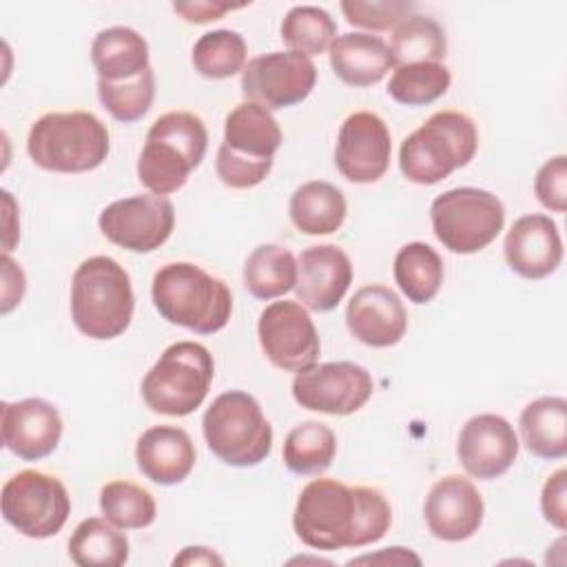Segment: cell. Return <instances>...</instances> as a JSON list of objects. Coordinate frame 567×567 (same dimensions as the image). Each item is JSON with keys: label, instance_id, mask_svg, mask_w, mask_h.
Here are the masks:
<instances>
[{"label": "cell", "instance_id": "cell-40", "mask_svg": "<svg viewBox=\"0 0 567 567\" xmlns=\"http://www.w3.org/2000/svg\"><path fill=\"white\" fill-rule=\"evenodd\" d=\"M540 509L549 525L565 532L567 527V470H556L543 485Z\"/></svg>", "mask_w": 567, "mask_h": 567}, {"label": "cell", "instance_id": "cell-15", "mask_svg": "<svg viewBox=\"0 0 567 567\" xmlns=\"http://www.w3.org/2000/svg\"><path fill=\"white\" fill-rule=\"evenodd\" d=\"M102 235L131 252L157 250L175 228L173 202L164 195H133L111 202L97 219Z\"/></svg>", "mask_w": 567, "mask_h": 567}, {"label": "cell", "instance_id": "cell-23", "mask_svg": "<svg viewBox=\"0 0 567 567\" xmlns=\"http://www.w3.org/2000/svg\"><path fill=\"white\" fill-rule=\"evenodd\" d=\"M195 445L177 425H153L137 439L135 461L140 472L157 485H177L195 467Z\"/></svg>", "mask_w": 567, "mask_h": 567}, {"label": "cell", "instance_id": "cell-21", "mask_svg": "<svg viewBox=\"0 0 567 567\" xmlns=\"http://www.w3.org/2000/svg\"><path fill=\"white\" fill-rule=\"evenodd\" d=\"M505 261L523 279H543L563 261V239L554 219L543 213L518 217L505 235Z\"/></svg>", "mask_w": 567, "mask_h": 567}, {"label": "cell", "instance_id": "cell-1", "mask_svg": "<svg viewBox=\"0 0 567 567\" xmlns=\"http://www.w3.org/2000/svg\"><path fill=\"white\" fill-rule=\"evenodd\" d=\"M392 525L388 498L365 485H346L334 478L310 481L295 505L297 538L321 551L357 549L381 540Z\"/></svg>", "mask_w": 567, "mask_h": 567}, {"label": "cell", "instance_id": "cell-41", "mask_svg": "<svg viewBox=\"0 0 567 567\" xmlns=\"http://www.w3.org/2000/svg\"><path fill=\"white\" fill-rule=\"evenodd\" d=\"M246 4H228V2H206V0H195V2H175L173 9L179 13L186 22L204 24L210 20H219L224 13L241 9Z\"/></svg>", "mask_w": 567, "mask_h": 567}, {"label": "cell", "instance_id": "cell-16", "mask_svg": "<svg viewBox=\"0 0 567 567\" xmlns=\"http://www.w3.org/2000/svg\"><path fill=\"white\" fill-rule=\"evenodd\" d=\"M392 140L388 124L372 111L350 113L334 146L337 171L354 184H372L381 179L390 166Z\"/></svg>", "mask_w": 567, "mask_h": 567}, {"label": "cell", "instance_id": "cell-42", "mask_svg": "<svg viewBox=\"0 0 567 567\" xmlns=\"http://www.w3.org/2000/svg\"><path fill=\"white\" fill-rule=\"evenodd\" d=\"M173 565H224V558L208 547L195 545V547H184L182 554L173 558Z\"/></svg>", "mask_w": 567, "mask_h": 567}, {"label": "cell", "instance_id": "cell-29", "mask_svg": "<svg viewBox=\"0 0 567 567\" xmlns=\"http://www.w3.org/2000/svg\"><path fill=\"white\" fill-rule=\"evenodd\" d=\"M297 284V259L279 244L257 246L244 264V286L255 299H275Z\"/></svg>", "mask_w": 567, "mask_h": 567}, {"label": "cell", "instance_id": "cell-4", "mask_svg": "<svg viewBox=\"0 0 567 567\" xmlns=\"http://www.w3.org/2000/svg\"><path fill=\"white\" fill-rule=\"evenodd\" d=\"M208 148V131L199 115L171 111L159 115L144 140L137 159V179L153 195L179 190L202 164Z\"/></svg>", "mask_w": 567, "mask_h": 567}, {"label": "cell", "instance_id": "cell-27", "mask_svg": "<svg viewBox=\"0 0 567 567\" xmlns=\"http://www.w3.org/2000/svg\"><path fill=\"white\" fill-rule=\"evenodd\" d=\"M295 228L303 235H330L341 228L348 204L343 193L323 179L301 184L288 204Z\"/></svg>", "mask_w": 567, "mask_h": 567}, {"label": "cell", "instance_id": "cell-7", "mask_svg": "<svg viewBox=\"0 0 567 567\" xmlns=\"http://www.w3.org/2000/svg\"><path fill=\"white\" fill-rule=\"evenodd\" d=\"M281 128L272 113L255 102L237 104L224 122V140L217 151V177L230 188L261 184L281 146Z\"/></svg>", "mask_w": 567, "mask_h": 567}, {"label": "cell", "instance_id": "cell-8", "mask_svg": "<svg viewBox=\"0 0 567 567\" xmlns=\"http://www.w3.org/2000/svg\"><path fill=\"white\" fill-rule=\"evenodd\" d=\"M202 430L208 450L233 467L259 465L272 450V427L257 399L244 390L219 394L204 412Z\"/></svg>", "mask_w": 567, "mask_h": 567}, {"label": "cell", "instance_id": "cell-13", "mask_svg": "<svg viewBox=\"0 0 567 567\" xmlns=\"http://www.w3.org/2000/svg\"><path fill=\"white\" fill-rule=\"evenodd\" d=\"M257 334L266 359L284 372H303L319 359V332L299 301L284 299L266 306L259 315Z\"/></svg>", "mask_w": 567, "mask_h": 567}, {"label": "cell", "instance_id": "cell-31", "mask_svg": "<svg viewBox=\"0 0 567 567\" xmlns=\"http://www.w3.org/2000/svg\"><path fill=\"white\" fill-rule=\"evenodd\" d=\"M337 454L334 432L319 421L295 425L284 441V465L292 474L312 476L326 472Z\"/></svg>", "mask_w": 567, "mask_h": 567}, {"label": "cell", "instance_id": "cell-43", "mask_svg": "<svg viewBox=\"0 0 567 567\" xmlns=\"http://www.w3.org/2000/svg\"><path fill=\"white\" fill-rule=\"evenodd\" d=\"M390 551H383V554H374V556H361V558H354L350 560L348 565H354V563H377V560H390V563H421V558L412 551H408L405 547H388Z\"/></svg>", "mask_w": 567, "mask_h": 567}, {"label": "cell", "instance_id": "cell-10", "mask_svg": "<svg viewBox=\"0 0 567 567\" xmlns=\"http://www.w3.org/2000/svg\"><path fill=\"white\" fill-rule=\"evenodd\" d=\"M430 219L436 239L450 252L472 255L498 237L505 224V208L494 193L461 186L434 197Z\"/></svg>", "mask_w": 567, "mask_h": 567}, {"label": "cell", "instance_id": "cell-9", "mask_svg": "<svg viewBox=\"0 0 567 567\" xmlns=\"http://www.w3.org/2000/svg\"><path fill=\"white\" fill-rule=\"evenodd\" d=\"M215 363L195 341L171 343L142 379V399L151 412L186 416L195 412L213 383Z\"/></svg>", "mask_w": 567, "mask_h": 567}, {"label": "cell", "instance_id": "cell-24", "mask_svg": "<svg viewBox=\"0 0 567 567\" xmlns=\"http://www.w3.org/2000/svg\"><path fill=\"white\" fill-rule=\"evenodd\" d=\"M328 51L334 75L350 86H372L394 69L390 44L372 33L337 35Z\"/></svg>", "mask_w": 567, "mask_h": 567}, {"label": "cell", "instance_id": "cell-38", "mask_svg": "<svg viewBox=\"0 0 567 567\" xmlns=\"http://www.w3.org/2000/svg\"><path fill=\"white\" fill-rule=\"evenodd\" d=\"M412 2L401 0H346L341 2V11L352 27L370 29V31H388L401 24L408 16H412Z\"/></svg>", "mask_w": 567, "mask_h": 567}, {"label": "cell", "instance_id": "cell-14", "mask_svg": "<svg viewBox=\"0 0 567 567\" xmlns=\"http://www.w3.org/2000/svg\"><path fill=\"white\" fill-rule=\"evenodd\" d=\"M372 390V374L352 361L315 363L292 379V396L301 408L332 416H348L361 410Z\"/></svg>", "mask_w": 567, "mask_h": 567}, {"label": "cell", "instance_id": "cell-32", "mask_svg": "<svg viewBox=\"0 0 567 567\" xmlns=\"http://www.w3.org/2000/svg\"><path fill=\"white\" fill-rule=\"evenodd\" d=\"M390 51L394 66L410 62H441L447 53V38L434 18L414 13L394 27Z\"/></svg>", "mask_w": 567, "mask_h": 567}, {"label": "cell", "instance_id": "cell-19", "mask_svg": "<svg viewBox=\"0 0 567 567\" xmlns=\"http://www.w3.org/2000/svg\"><path fill=\"white\" fill-rule=\"evenodd\" d=\"M2 443L22 461L49 456L62 439V416L58 408L40 396L2 403Z\"/></svg>", "mask_w": 567, "mask_h": 567}, {"label": "cell", "instance_id": "cell-12", "mask_svg": "<svg viewBox=\"0 0 567 567\" xmlns=\"http://www.w3.org/2000/svg\"><path fill=\"white\" fill-rule=\"evenodd\" d=\"M317 82L315 62L297 51H270L246 62L241 93L268 111L303 102Z\"/></svg>", "mask_w": 567, "mask_h": 567}, {"label": "cell", "instance_id": "cell-35", "mask_svg": "<svg viewBox=\"0 0 567 567\" xmlns=\"http://www.w3.org/2000/svg\"><path fill=\"white\" fill-rule=\"evenodd\" d=\"M281 40L290 47V51L303 55H319L337 38V22L332 16L315 4H299L292 7L279 27Z\"/></svg>", "mask_w": 567, "mask_h": 567}, {"label": "cell", "instance_id": "cell-36", "mask_svg": "<svg viewBox=\"0 0 567 567\" xmlns=\"http://www.w3.org/2000/svg\"><path fill=\"white\" fill-rule=\"evenodd\" d=\"M100 509L104 518L120 529L148 527L157 516L153 494L131 481H111L102 485Z\"/></svg>", "mask_w": 567, "mask_h": 567}, {"label": "cell", "instance_id": "cell-18", "mask_svg": "<svg viewBox=\"0 0 567 567\" xmlns=\"http://www.w3.org/2000/svg\"><path fill=\"white\" fill-rule=\"evenodd\" d=\"M518 436L512 423L498 414L472 416L458 434L456 456L463 470L478 478L492 481L503 476L518 456Z\"/></svg>", "mask_w": 567, "mask_h": 567}, {"label": "cell", "instance_id": "cell-33", "mask_svg": "<svg viewBox=\"0 0 567 567\" xmlns=\"http://www.w3.org/2000/svg\"><path fill=\"white\" fill-rule=\"evenodd\" d=\"M452 73L443 62H410L394 66L388 95L405 106H425L447 93Z\"/></svg>", "mask_w": 567, "mask_h": 567}, {"label": "cell", "instance_id": "cell-34", "mask_svg": "<svg viewBox=\"0 0 567 567\" xmlns=\"http://www.w3.org/2000/svg\"><path fill=\"white\" fill-rule=\"evenodd\" d=\"M248 58L246 40L237 31L215 29L199 35L193 47V69L208 80H224L244 71Z\"/></svg>", "mask_w": 567, "mask_h": 567}, {"label": "cell", "instance_id": "cell-39", "mask_svg": "<svg viewBox=\"0 0 567 567\" xmlns=\"http://www.w3.org/2000/svg\"><path fill=\"white\" fill-rule=\"evenodd\" d=\"M536 199L551 213H565L567 208V157L556 155L547 159L534 177Z\"/></svg>", "mask_w": 567, "mask_h": 567}, {"label": "cell", "instance_id": "cell-6", "mask_svg": "<svg viewBox=\"0 0 567 567\" xmlns=\"http://www.w3.org/2000/svg\"><path fill=\"white\" fill-rule=\"evenodd\" d=\"M109 131L89 111H53L40 115L29 131L27 153L51 173H89L109 155Z\"/></svg>", "mask_w": 567, "mask_h": 567}, {"label": "cell", "instance_id": "cell-28", "mask_svg": "<svg viewBox=\"0 0 567 567\" xmlns=\"http://www.w3.org/2000/svg\"><path fill=\"white\" fill-rule=\"evenodd\" d=\"M69 556L80 567H120L128 560V538L106 518H84L69 538Z\"/></svg>", "mask_w": 567, "mask_h": 567}, {"label": "cell", "instance_id": "cell-11", "mask_svg": "<svg viewBox=\"0 0 567 567\" xmlns=\"http://www.w3.org/2000/svg\"><path fill=\"white\" fill-rule=\"evenodd\" d=\"M0 503L4 520L27 538L55 536L71 514V496L64 483L38 470L13 474L2 485Z\"/></svg>", "mask_w": 567, "mask_h": 567}, {"label": "cell", "instance_id": "cell-25", "mask_svg": "<svg viewBox=\"0 0 567 567\" xmlns=\"http://www.w3.org/2000/svg\"><path fill=\"white\" fill-rule=\"evenodd\" d=\"M91 62L97 71V80L124 82L151 66L148 44L131 27H109L93 38Z\"/></svg>", "mask_w": 567, "mask_h": 567}, {"label": "cell", "instance_id": "cell-3", "mask_svg": "<svg viewBox=\"0 0 567 567\" xmlns=\"http://www.w3.org/2000/svg\"><path fill=\"white\" fill-rule=\"evenodd\" d=\"M135 297L131 277L113 257L84 259L71 279V319L75 328L97 341L120 337L133 319Z\"/></svg>", "mask_w": 567, "mask_h": 567}, {"label": "cell", "instance_id": "cell-30", "mask_svg": "<svg viewBox=\"0 0 567 567\" xmlns=\"http://www.w3.org/2000/svg\"><path fill=\"white\" fill-rule=\"evenodd\" d=\"M394 281L408 301H432L443 284L441 255L423 241H410L401 246L394 257Z\"/></svg>", "mask_w": 567, "mask_h": 567}, {"label": "cell", "instance_id": "cell-20", "mask_svg": "<svg viewBox=\"0 0 567 567\" xmlns=\"http://www.w3.org/2000/svg\"><path fill=\"white\" fill-rule=\"evenodd\" d=\"M352 284V261L334 244L306 248L297 257V301L315 312H328L339 306Z\"/></svg>", "mask_w": 567, "mask_h": 567}, {"label": "cell", "instance_id": "cell-22", "mask_svg": "<svg viewBox=\"0 0 567 567\" xmlns=\"http://www.w3.org/2000/svg\"><path fill=\"white\" fill-rule=\"evenodd\" d=\"M346 326L361 343L390 348L403 339L408 330V312L394 290L372 284L359 288L348 301Z\"/></svg>", "mask_w": 567, "mask_h": 567}, {"label": "cell", "instance_id": "cell-37", "mask_svg": "<svg viewBox=\"0 0 567 567\" xmlns=\"http://www.w3.org/2000/svg\"><path fill=\"white\" fill-rule=\"evenodd\" d=\"M97 97L113 120L124 124L137 122L153 104L155 73L148 66L144 73L124 82L97 80Z\"/></svg>", "mask_w": 567, "mask_h": 567}, {"label": "cell", "instance_id": "cell-26", "mask_svg": "<svg viewBox=\"0 0 567 567\" xmlns=\"http://www.w3.org/2000/svg\"><path fill=\"white\" fill-rule=\"evenodd\" d=\"M518 430L529 454L547 461L567 454V401L563 396H540L527 403L518 419Z\"/></svg>", "mask_w": 567, "mask_h": 567}, {"label": "cell", "instance_id": "cell-5", "mask_svg": "<svg viewBox=\"0 0 567 567\" xmlns=\"http://www.w3.org/2000/svg\"><path fill=\"white\" fill-rule=\"evenodd\" d=\"M478 148V131L461 111H436L399 148L401 173L421 186L439 184L467 166Z\"/></svg>", "mask_w": 567, "mask_h": 567}, {"label": "cell", "instance_id": "cell-2", "mask_svg": "<svg viewBox=\"0 0 567 567\" xmlns=\"http://www.w3.org/2000/svg\"><path fill=\"white\" fill-rule=\"evenodd\" d=\"M151 297L162 319L197 334L219 332L233 315V292L226 281L190 261L162 266L153 277Z\"/></svg>", "mask_w": 567, "mask_h": 567}, {"label": "cell", "instance_id": "cell-17", "mask_svg": "<svg viewBox=\"0 0 567 567\" xmlns=\"http://www.w3.org/2000/svg\"><path fill=\"white\" fill-rule=\"evenodd\" d=\"M423 516L434 538L458 543L478 532L485 516V503L470 478L450 474L430 487L423 503Z\"/></svg>", "mask_w": 567, "mask_h": 567}]
</instances>
